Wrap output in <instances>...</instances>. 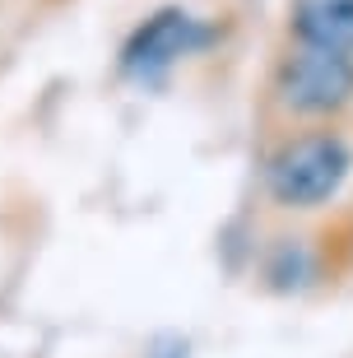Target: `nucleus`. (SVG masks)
<instances>
[{
	"mask_svg": "<svg viewBox=\"0 0 353 358\" xmlns=\"http://www.w3.org/2000/svg\"><path fill=\"white\" fill-rule=\"evenodd\" d=\"M353 159H349V145H344L340 135H298V140H288L279 149L275 159H270V196L288 210H316V205H326L335 191L344 186L349 177Z\"/></svg>",
	"mask_w": 353,
	"mask_h": 358,
	"instance_id": "obj_1",
	"label": "nucleus"
},
{
	"mask_svg": "<svg viewBox=\"0 0 353 358\" xmlns=\"http://www.w3.org/2000/svg\"><path fill=\"white\" fill-rule=\"evenodd\" d=\"M279 98L288 112L302 117H330L353 98V61L344 52H326V47H307L279 66Z\"/></svg>",
	"mask_w": 353,
	"mask_h": 358,
	"instance_id": "obj_2",
	"label": "nucleus"
},
{
	"mask_svg": "<svg viewBox=\"0 0 353 358\" xmlns=\"http://www.w3.org/2000/svg\"><path fill=\"white\" fill-rule=\"evenodd\" d=\"M210 38L205 28L191 19L186 10H158L154 19H144V28H135V38L121 52V66L135 80H158L163 70H172L182 56H191L200 42Z\"/></svg>",
	"mask_w": 353,
	"mask_h": 358,
	"instance_id": "obj_3",
	"label": "nucleus"
},
{
	"mask_svg": "<svg viewBox=\"0 0 353 358\" xmlns=\"http://www.w3.org/2000/svg\"><path fill=\"white\" fill-rule=\"evenodd\" d=\"M293 33L307 47L353 56V0H293Z\"/></svg>",
	"mask_w": 353,
	"mask_h": 358,
	"instance_id": "obj_4",
	"label": "nucleus"
}]
</instances>
